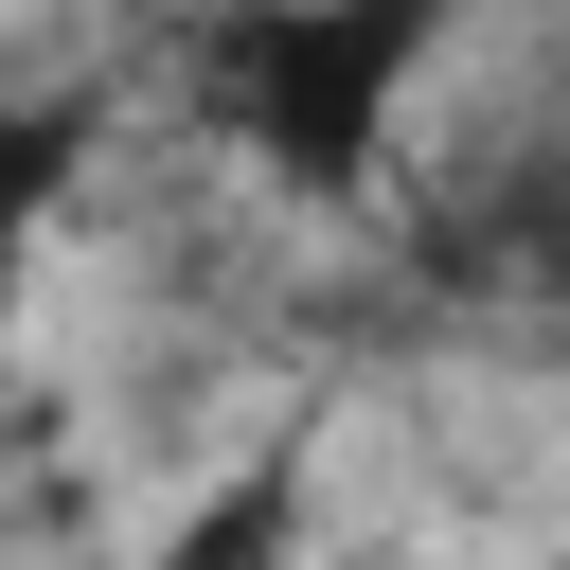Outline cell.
Wrapping results in <instances>:
<instances>
[{
	"label": "cell",
	"mask_w": 570,
	"mask_h": 570,
	"mask_svg": "<svg viewBox=\"0 0 570 570\" xmlns=\"http://www.w3.org/2000/svg\"><path fill=\"white\" fill-rule=\"evenodd\" d=\"M445 36H463V0H214L178 36V107L249 178H285V196L338 214V196L392 178V125L445 71Z\"/></svg>",
	"instance_id": "obj_1"
},
{
	"label": "cell",
	"mask_w": 570,
	"mask_h": 570,
	"mask_svg": "<svg viewBox=\"0 0 570 570\" xmlns=\"http://www.w3.org/2000/svg\"><path fill=\"white\" fill-rule=\"evenodd\" d=\"M303 517H321V481H303V445H249L142 570H303Z\"/></svg>",
	"instance_id": "obj_2"
},
{
	"label": "cell",
	"mask_w": 570,
	"mask_h": 570,
	"mask_svg": "<svg viewBox=\"0 0 570 570\" xmlns=\"http://www.w3.org/2000/svg\"><path fill=\"white\" fill-rule=\"evenodd\" d=\"M89 89H18L0 107V321H18V267H36V232H53V196H71V160H89Z\"/></svg>",
	"instance_id": "obj_3"
},
{
	"label": "cell",
	"mask_w": 570,
	"mask_h": 570,
	"mask_svg": "<svg viewBox=\"0 0 570 570\" xmlns=\"http://www.w3.org/2000/svg\"><path fill=\"white\" fill-rule=\"evenodd\" d=\"M552 285H570V214H552Z\"/></svg>",
	"instance_id": "obj_4"
}]
</instances>
